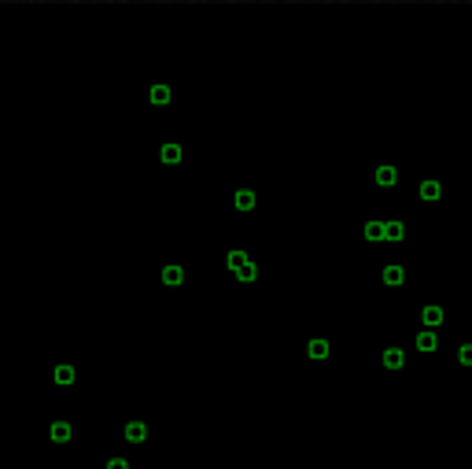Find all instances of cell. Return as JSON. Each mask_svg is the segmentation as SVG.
Listing matches in <instances>:
<instances>
[{
    "label": "cell",
    "mask_w": 472,
    "mask_h": 469,
    "mask_svg": "<svg viewBox=\"0 0 472 469\" xmlns=\"http://www.w3.org/2000/svg\"><path fill=\"white\" fill-rule=\"evenodd\" d=\"M52 436H56V440H67L70 429H67V425H56V429H52Z\"/></svg>",
    "instance_id": "1"
},
{
    "label": "cell",
    "mask_w": 472,
    "mask_h": 469,
    "mask_svg": "<svg viewBox=\"0 0 472 469\" xmlns=\"http://www.w3.org/2000/svg\"><path fill=\"white\" fill-rule=\"evenodd\" d=\"M107 469H129V465H125L122 458H115V462H111V465H107Z\"/></svg>",
    "instance_id": "2"
}]
</instances>
